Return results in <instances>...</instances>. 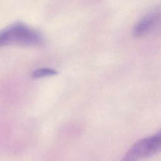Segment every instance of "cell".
<instances>
[{"mask_svg":"<svg viewBox=\"0 0 161 161\" xmlns=\"http://www.w3.org/2000/svg\"><path fill=\"white\" fill-rule=\"evenodd\" d=\"M43 41V38L38 31L20 21L0 30V47L11 45H38Z\"/></svg>","mask_w":161,"mask_h":161,"instance_id":"1","label":"cell"},{"mask_svg":"<svg viewBox=\"0 0 161 161\" xmlns=\"http://www.w3.org/2000/svg\"><path fill=\"white\" fill-rule=\"evenodd\" d=\"M57 74V72L50 68H40L34 70L31 74V77L34 79L44 77L47 76H52Z\"/></svg>","mask_w":161,"mask_h":161,"instance_id":"4","label":"cell"},{"mask_svg":"<svg viewBox=\"0 0 161 161\" xmlns=\"http://www.w3.org/2000/svg\"><path fill=\"white\" fill-rule=\"evenodd\" d=\"M161 150V130L142 138L133 143L125 152L121 161H139Z\"/></svg>","mask_w":161,"mask_h":161,"instance_id":"2","label":"cell"},{"mask_svg":"<svg viewBox=\"0 0 161 161\" xmlns=\"http://www.w3.org/2000/svg\"><path fill=\"white\" fill-rule=\"evenodd\" d=\"M161 25V9H156L147 13L135 25L133 33L142 37L151 33Z\"/></svg>","mask_w":161,"mask_h":161,"instance_id":"3","label":"cell"}]
</instances>
